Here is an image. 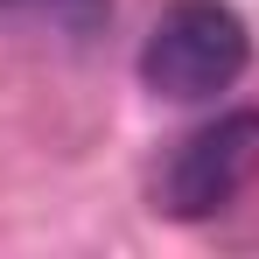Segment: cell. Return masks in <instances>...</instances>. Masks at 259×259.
Here are the masks:
<instances>
[{"mask_svg": "<svg viewBox=\"0 0 259 259\" xmlns=\"http://www.w3.org/2000/svg\"><path fill=\"white\" fill-rule=\"evenodd\" d=\"M252 63V35L224 0H175L140 42V84L175 105H203L231 91Z\"/></svg>", "mask_w": 259, "mask_h": 259, "instance_id": "cell-1", "label": "cell"}, {"mask_svg": "<svg viewBox=\"0 0 259 259\" xmlns=\"http://www.w3.org/2000/svg\"><path fill=\"white\" fill-rule=\"evenodd\" d=\"M259 182V112H217L210 126L175 140L154 175V203L168 217H210Z\"/></svg>", "mask_w": 259, "mask_h": 259, "instance_id": "cell-2", "label": "cell"}, {"mask_svg": "<svg viewBox=\"0 0 259 259\" xmlns=\"http://www.w3.org/2000/svg\"><path fill=\"white\" fill-rule=\"evenodd\" d=\"M56 7H63V14H70V21H84V14H98V7H105V0H56Z\"/></svg>", "mask_w": 259, "mask_h": 259, "instance_id": "cell-3", "label": "cell"}]
</instances>
